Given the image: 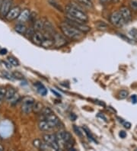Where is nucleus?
Returning a JSON list of instances; mask_svg holds the SVG:
<instances>
[{
    "instance_id": "f257e3e1",
    "label": "nucleus",
    "mask_w": 137,
    "mask_h": 151,
    "mask_svg": "<svg viewBox=\"0 0 137 151\" xmlns=\"http://www.w3.org/2000/svg\"><path fill=\"white\" fill-rule=\"evenodd\" d=\"M66 13L67 15V19L71 20L82 23H86L88 21V15L80 7L74 4H70L66 6Z\"/></svg>"
},
{
    "instance_id": "f03ea898",
    "label": "nucleus",
    "mask_w": 137,
    "mask_h": 151,
    "mask_svg": "<svg viewBox=\"0 0 137 151\" xmlns=\"http://www.w3.org/2000/svg\"><path fill=\"white\" fill-rule=\"evenodd\" d=\"M60 29L62 31V34H63L66 37L71 39V40H80L82 37L84 33L80 32L79 30L76 29L75 27H73L70 24H69L68 22H62L60 24Z\"/></svg>"
},
{
    "instance_id": "7ed1b4c3",
    "label": "nucleus",
    "mask_w": 137,
    "mask_h": 151,
    "mask_svg": "<svg viewBox=\"0 0 137 151\" xmlns=\"http://www.w3.org/2000/svg\"><path fill=\"white\" fill-rule=\"evenodd\" d=\"M43 140L44 142H46L48 145L52 148L53 150H59L60 146L58 144V142L57 140L56 134H47L43 136Z\"/></svg>"
},
{
    "instance_id": "20e7f679",
    "label": "nucleus",
    "mask_w": 137,
    "mask_h": 151,
    "mask_svg": "<svg viewBox=\"0 0 137 151\" xmlns=\"http://www.w3.org/2000/svg\"><path fill=\"white\" fill-rule=\"evenodd\" d=\"M110 22L112 24L117 26V27H122L126 24V22L123 18L120 11L114 12L112 13L110 16Z\"/></svg>"
},
{
    "instance_id": "39448f33",
    "label": "nucleus",
    "mask_w": 137,
    "mask_h": 151,
    "mask_svg": "<svg viewBox=\"0 0 137 151\" xmlns=\"http://www.w3.org/2000/svg\"><path fill=\"white\" fill-rule=\"evenodd\" d=\"M35 103V100L31 97H25L23 99L22 105V110L24 114H27L33 111L34 105Z\"/></svg>"
},
{
    "instance_id": "423d86ee",
    "label": "nucleus",
    "mask_w": 137,
    "mask_h": 151,
    "mask_svg": "<svg viewBox=\"0 0 137 151\" xmlns=\"http://www.w3.org/2000/svg\"><path fill=\"white\" fill-rule=\"evenodd\" d=\"M52 35H53V41H54V46L57 47H61L67 44L66 36L64 35H61L58 32H55Z\"/></svg>"
},
{
    "instance_id": "0eeeda50",
    "label": "nucleus",
    "mask_w": 137,
    "mask_h": 151,
    "mask_svg": "<svg viewBox=\"0 0 137 151\" xmlns=\"http://www.w3.org/2000/svg\"><path fill=\"white\" fill-rule=\"evenodd\" d=\"M66 22H68V23L71 24V25H72L73 27H75L76 29L79 30L80 32H83V33L89 32L90 30H91V28H90L89 26L87 25V24H85V23H82V22H75V21L71 20V19H66Z\"/></svg>"
},
{
    "instance_id": "6e6552de",
    "label": "nucleus",
    "mask_w": 137,
    "mask_h": 151,
    "mask_svg": "<svg viewBox=\"0 0 137 151\" xmlns=\"http://www.w3.org/2000/svg\"><path fill=\"white\" fill-rule=\"evenodd\" d=\"M21 12L22 11H21L20 7H18V6L13 7L11 8V10L9 12V13L6 15L5 18H6V20L9 21V22L15 20V19H18V17L20 15Z\"/></svg>"
},
{
    "instance_id": "1a4fd4ad",
    "label": "nucleus",
    "mask_w": 137,
    "mask_h": 151,
    "mask_svg": "<svg viewBox=\"0 0 137 151\" xmlns=\"http://www.w3.org/2000/svg\"><path fill=\"white\" fill-rule=\"evenodd\" d=\"M12 4V0H3L2 7H1V10H0V15H1V16H6V15L9 13V12L11 10Z\"/></svg>"
},
{
    "instance_id": "9d476101",
    "label": "nucleus",
    "mask_w": 137,
    "mask_h": 151,
    "mask_svg": "<svg viewBox=\"0 0 137 151\" xmlns=\"http://www.w3.org/2000/svg\"><path fill=\"white\" fill-rule=\"evenodd\" d=\"M45 119L47 120V122H48V124L50 125V127L52 128H54V127H57L60 124V123L59 118L53 112L47 114L45 117Z\"/></svg>"
},
{
    "instance_id": "9b49d317",
    "label": "nucleus",
    "mask_w": 137,
    "mask_h": 151,
    "mask_svg": "<svg viewBox=\"0 0 137 151\" xmlns=\"http://www.w3.org/2000/svg\"><path fill=\"white\" fill-rule=\"evenodd\" d=\"M44 40V32H35L34 35L31 37V41H33L34 44L42 46V44Z\"/></svg>"
},
{
    "instance_id": "f8f14e48",
    "label": "nucleus",
    "mask_w": 137,
    "mask_h": 151,
    "mask_svg": "<svg viewBox=\"0 0 137 151\" xmlns=\"http://www.w3.org/2000/svg\"><path fill=\"white\" fill-rule=\"evenodd\" d=\"M120 12L122 15L123 18L125 20L126 23H129L130 21L132 20V14L131 11L129 8L126 7V6H123V7H121V9H120Z\"/></svg>"
},
{
    "instance_id": "ddd939ff",
    "label": "nucleus",
    "mask_w": 137,
    "mask_h": 151,
    "mask_svg": "<svg viewBox=\"0 0 137 151\" xmlns=\"http://www.w3.org/2000/svg\"><path fill=\"white\" fill-rule=\"evenodd\" d=\"M30 16H31V12H30L29 10L24 9L22 12H21L20 15L18 17L17 20L18 21V22L23 23V22H25L27 20H29Z\"/></svg>"
},
{
    "instance_id": "4468645a",
    "label": "nucleus",
    "mask_w": 137,
    "mask_h": 151,
    "mask_svg": "<svg viewBox=\"0 0 137 151\" xmlns=\"http://www.w3.org/2000/svg\"><path fill=\"white\" fill-rule=\"evenodd\" d=\"M38 127L39 129L42 131H49L53 129L46 119L40 120V122L38 123Z\"/></svg>"
},
{
    "instance_id": "2eb2a0df",
    "label": "nucleus",
    "mask_w": 137,
    "mask_h": 151,
    "mask_svg": "<svg viewBox=\"0 0 137 151\" xmlns=\"http://www.w3.org/2000/svg\"><path fill=\"white\" fill-rule=\"evenodd\" d=\"M44 24H45V21L42 19H37L34 23V29L36 32H43L44 30Z\"/></svg>"
},
{
    "instance_id": "dca6fc26",
    "label": "nucleus",
    "mask_w": 137,
    "mask_h": 151,
    "mask_svg": "<svg viewBox=\"0 0 137 151\" xmlns=\"http://www.w3.org/2000/svg\"><path fill=\"white\" fill-rule=\"evenodd\" d=\"M27 30V28L25 26V24H24L23 23H21V22L18 23L15 26V31L17 33L20 34V35H25Z\"/></svg>"
},
{
    "instance_id": "f3484780",
    "label": "nucleus",
    "mask_w": 137,
    "mask_h": 151,
    "mask_svg": "<svg viewBox=\"0 0 137 151\" xmlns=\"http://www.w3.org/2000/svg\"><path fill=\"white\" fill-rule=\"evenodd\" d=\"M34 86L36 87L37 92H38L41 96H44L47 94V88H45V86H44V85H42L41 83H35Z\"/></svg>"
},
{
    "instance_id": "a211bd4d",
    "label": "nucleus",
    "mask_w": 137,
    "mask_h": 151,
    "mask_svg": "<svg viewBox=\"0 0 137 151\" xmlns=\"http://www.w3.org/2000/svg\"><path fill=\"white\" fill-rule=\"evenodd\" d=\"M16 95V92L13 88H9L6 89V99L8 101H11L12 99L14 96Z\"/></svg>"
},
{
    "instance_id": "6ab92c4d",
    "label": "nucleus",
    "mask_w": 137,
    "mask_h": 151,
    "mask_svg": "<svg viewBox=\"0 0 137 151\" xmlns=\"http://www.w3.org/2000/svg\"><path fill=\"white\" fill-rule=\"evenodd\" d=\"M43 109H44V106H43L42 104L39 101H35L33 107V111H34L35 113H40Z\"/></svg>"
},
{
    "instance_id": "aec40b11",
    "label": "nucleus",
    "mask_w": 137,
    "mask_h": 151,
    "mask_svg": "<svg viewBox=\"0 0 137 151\" xmlns=\"http://www.w3.org/2000/svg\"><path fill=\"white\" fill-rule=\"evenodd\" d=\"M79 2H80L82 5H83L84 6L87 8H93V2H92V0H78Z\"/></svg>"
},
{
    "instance_id": "412c9836",
    "label": "nucleus",
    "mask_w": 137,
    "mask_h": 151,
    "mask_svg": "<svg viewBox=\"0 0 137 151\" xmlns=\"http://www.w3.org/2000/svg\"><path fill=\"white\" fill-rule=\"evenodd\" d=\"M9 63L11 65L14 66H19V62H18V60L16 58H15L14 57H9L7 58Z\"/></svg>"
},
{
    "instance_id": "4be33fe9",
    "label": "nucleus",
    "mask_w": 137,
    "mask_h": 151,
    "mask_svg": "<svg viewBox=\"0 0 137 151\" xmlns=\"http://www.w3.org/2000/svg\"><path fill=\"white\" fill-rule=\"evenodd\" d=\"M129 35L133 39L137 41V29L136 28H133L129 32Z\"/></svg>"
},
{
    "instance_id": "5701e85b",
    "label": "nucleus",
    "mask_w": 137,
    "mask_h": 151,
    "mask_svg": "<svg viewBox=\"0 0 137 151\" xmlns=\"http://www.w3.org/2000/svg\"><path fill=\"white\" fill-rule=\"evenodd\" d=\"M128 95H129L128 91L121 90V92H119V98H120L121 99H126V98L127 97Z\"/></svg>"
},
{
    "instance_id": "b1692460",
    "label": "nucleus",
    "mask_w": 137,
    "mask_h": 151,
    "mask_svg": "<svg viewBox=\"0 0 137 151\" xmlns=\"http://www.w3.org/2000/svg\"><path fill=\"white\" fill-rule=\"evenodd\" d=\"M35 32H36V31L34 29V28H29V29L27 30V32H26V33H25V35L27 36V37H28V38H31V37H32V36L34 35V34L35 33Z\"/></svg>"
},
{
    "instance_id": "393cba45",
    "label": "nucleus",
    "mask_w": 137,
    "mask_h": 151,
    "mask_svg": "<svg viewBox=\"0 0 137 151\" xmlns=\"http://www.w3.org/2000/svg\"><path fill=\"white\" fill-rule=\"evenodd\" d=\"M130 6L133 11L137 12V1H136V0H131L130 2Z\"/></svg>"
},
{
    "instance_id": "a878e982",
    "label": "nucleus",
    "mask_w": 137,
    "mask_h": 151,
    "mask_svg": "<svg viewBox=\"0 0 137 151\" xmlns=\"http://www.w3.org/2000/svg\"><path fill=\"white\" fill-rule=\"evenodd\" d=\"M6 89L4 87L0 86V100L3 99L4 98L6 97Z\"/></svg>"
},
{
    "instance_id": "bb28decb",
    "label": "nucleus",
    "mask_w": 137,
    "mask_h": 151,
    "mask_svg": "<svg viewBox=\"0 0 137 151\" xmlns=\"http://www.w3.org/2000/svg\"><path fill=\"white\" fill-rule=\"evenodd\" d=\"M83 130H84L85 133L86 134L88 135V137H89V139H91V140H94V141H95V139L93 138V137H92V135H91V133H90V131H88V128H87V127H83Z\"/></svg>"
},
{
    "instance_id": "cd10ccee",
    "label": "nucleus",
    "mask_w": 137,
    "mask_h": 151,
    "mask_svg": "<svg viewBox=\"0 0 137 151\" xmlns=\"http://www.w3.org/2000/svg\"><path fill=\"white\" fill-rule=\"evenodd\" d=\"M41 143H42V141H41V140H39V139H36V140H34L33 144L35 147L39 148V149H40V145H41Z\"/></svg>"
},
{
    "instance_id": "c85d7f7f",
    "label": "nucleus",
    "mask_w": 137,
    "mask_h": 151,
    "mask_svg": "<svg viewBox=\"0 0 137 151\" xmlns=\"http://www.w3.org/2000/svg\"><path fill=\"white\" fill-rule=\"evenodd\" d=\"M12 76H13V77H15V79H22L23 78H24V76H23L20 73H18V72L13 73Z\"/></svg>"
},
{
    "instance_id": "c756f323",
    "label": "nucleus",
    "mask_w": 137,
    "mask_h": 151,
    "mask_svg": "<svg viewBox=\"0 0 137 151\" xmlns=\"http://www.w3.org/2000/svg\"><path fill=\"white\" fill-rule=\"evenodd\" d=\"M74 130H75V133H76V134L79 137H82V133L81 132L80 129H79V127H76V126H74Z\"/></svg>"
},
{
    "instance_id": "7c9ffc66",
    "label": "nucleus",
    "mask_w": 137,
    "mask_h": 151,
    "mask_svg": "<svg viewBox=\"0 0 137 151\" xmlns=\"http://www.w3.org/2000/svg\"><path fill=\"white\" fill-rule=\"evenodd\" d=\"M119 135H120V137H121V138H125L126 137V133L125 132V131H122L120 132V134H119Z\"/></svg>"
},
{
    "instance_id": "2f4dec72",
    "label": "nucleus",
    "mask_w": 137,
    "mask_h": 151,
    "mask_svg": "<svg viewBox=\"0 0 137 151\" xmlns=\"http://www.w3.org/2000/svg\"><path fill=\"white\" fill-rule=\"evenodd\" d=\"M7 50L5 49V48H2V49H0V54L1 55H6L7 54Z\"/></svg>"
},
{
    "instance_id": "473e14b6",
    "label": "nucleus",
    "mask_w": 137,
    "mask_h": 151,
    "mask_svg": "<svg viewBox=\"0 0 137 151\" xmlns=\"http://www.w3.org/2000/svg\"><path fill=\"white\" fill-rule=\"evenodd\" d=\"M132 102L134 104L137 103V96L136 95H133V96H132Z\"/></svg>"
},
{
    "instance_id": "72a5a7b5",
    "label": "nucleus",
    "mask_w": 137,
    "mask_h": 151,
    "mask_svg": "<svg viewBox=\"0 0 137 151\" xmlns=\"http://www.w3.org/2000/svg\"><path fill=\"white\" fill-rule=\"evenodd\" d=\"M123 125H124V127H126V128H127V129H130L131 124H130V123H129V122H123Z\"/></svg>"
},
{
    "instance_id": "f704fd0d",
    "label": "nucleus",
    "mask_w": 137,
    "mask_h": 151,
    "mask_svg": "<svg viewBox=\"0 0 137 151\" xmlns=\"http://www.w3.org/2000/svg\"><path fill=\"white\" fill-rule=\"evenodd\" d=\"M52 92H53V93H54V94H55V95H56V96H58V97H60V95L59 94V93H57V92H55V91H54V90H52Z\"/></svg>"
},
{
    "instance_id": "c9c22d12",
    "label": "nucleus",
    "mask_w": 137,
    "mask_h": 151,
    "mask_svg": "<svg viewBox=\"0 0 137 151\" xmlns=\"http://www.w3.org/2000/svg\"><path fill=\"white\" fill-rule=\"evenodd\" d=\"M108 1H109V0H100V2H101V3H106Z\"/></svg>"
},
{
    "instance_id": "e433bc0d",
    "label": "nucleus",
    "mask_w": 137,
    "mask_h": 151,
    "mask_svg": "<svg viewBox=\"0 0 137 151\" xmlns=\"http://www.w3.org/2000/svg\"><path fill=\"white\" fill-rule=\"evenodd\" d=\"M2 150H4V147L1 145V144H0V151H2Z\"/></svg>"
},
{
    "instance_id": "4c0bfd02",
    "label": "nucleus",
    "mask_w": 137,
    "mask_h": 151,
    "mask_svg": "<svg viewBox=\"0 0 137 151\" xmlns=\"http://www.w3.org/2000/svg\"><path fill=\"white\" fill-rule=\"evenodd\" d=\"M2 2H3V0H0V10H1V7H2Z\"/></svg>"
}]
</instances>
